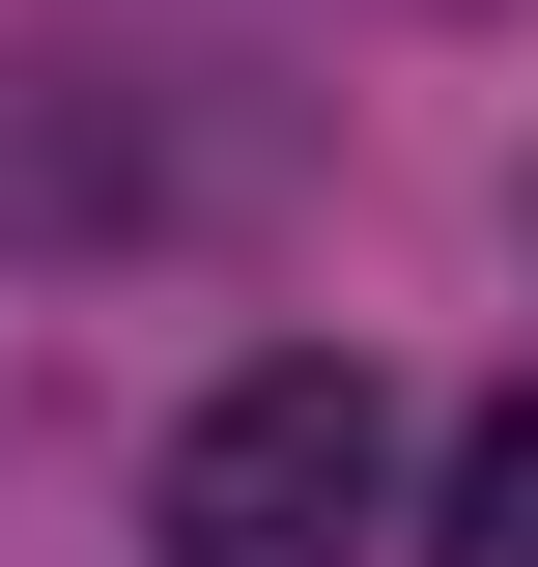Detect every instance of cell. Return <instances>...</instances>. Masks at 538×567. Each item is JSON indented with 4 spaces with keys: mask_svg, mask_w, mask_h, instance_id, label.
Returning a JSON list of instances; mask_svg holds the SVG:
<instances>
[{
    "mask_svg": "<svg viewBox=\"0 0 538 567\" xmlns=\"http://www.w3.org/2000/svg\"><path fill=\"white\" fill-rule=\"evenodd\" d=\"M369 511H397L369 341H256L170 454H142V567H369Z\"/></svg>",
    "mask_w": 538,
    "mask_h": 567,
    "instance_id": "obj_1",
    "label": "cell"
},
{
    "mask_svg": "<svg viewBox=\"0 0 538 567\" xmlns=\"http://www.w3.org/2000/svg\"><path fill=\"white\" fill-rule=\"evenodd\" d=\"M425 567H538V398L454 425V511H425Z\"/></svg>",
    "mask_w": 538,
    "mask_h": 567,
    "instance_id": "obj_2",
    "label": "cell"
}]
</instances>
